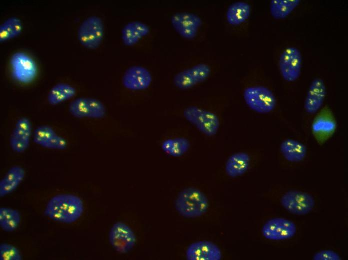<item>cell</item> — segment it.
<instances>
[{
    "instance_id": "cell-1",
    "label": "cell",
    "mask_w": 348,
    "mask_h": 260,
    "mask_svg": "<svg viewBox=\"0 0 348 260\" xmlns=\"http://www.w3.org/2000/svg\"><path fill=\"white\" fill-rule=\"evenodd\" d=\"M84 211V204L80 198L72 194H64L50 200L44 214L54 221L70 224L77 221Z\"/></svg>"
},
{
    "instance_id": "cell-2",
    "label": "cell",
    "mask_w": 348,
    "mask_h": 260,
    "mask_svg": "<svg viewBox=\"0 0 348 260\" xmlns=\"http://www.w3.org/2000/svg\"><path fill=\"white\" fill-rule=\"evenodd\" d=\"M208 200L200 190L188 188L178 194L175 202L176 211L182 216L192 218L205 214L208 208Z\"/></svg>"
},
{
    "instance_id": "cell-3",
    "label": "cell",
    "mask_w": 348,
    "mask_h": 260,
    "mask_svg": "<svg viewBox=\"0 0 348 260\" xmlns=\"http://www.w3.org/2000/svg\"><path fill=\"white\" fill-rule=\"evenodd\" d=\"M184 118L200 132L208 136L216 134L220 120L214 112L197 106H190L184 110Z\"/></svg>"
},
{
    "instance_id": "cell-4",
    "label": "cell",
    "mask_w": 348,
    "mask_h": 260,
    "mask_svg": "<svg viewBox=\"0 0 348 260\" xmlns=\"http://www.w3.org/2000/svg\"><path fill=\"white\" fill-rule=\"evenodd\" d=\"M244 98L252 110L267 114L272 112L276 106V100L272 92L262 86H251L245 88Z\"/></svg>"
},
{
    "instance_id": "cell-5",
    "label": "cell",
    "mask_w": 348,
    "mask_h": 260,
    "mask_svg": "<svg viewBox=\"0 0 348 260\" xmlns=\"http://www.w3.org/2000/svg\"><path fill=\"white\" fill-rule=\"evenodd\" d=\"M104 24L97 16H90L84 20L80 26L78 38L84 47L94 50L100 45L104 36Z\"/></svg>"
},
{
    "instance_id": "cell-6",
    "label": "cell",
    "mask_w": 348,
    "mask_h": 260,
    "mask_svg": "<svg viewBox=\"0 0 348 260\" xmlns=\"http://www.w3.org/2000/svg\"><path fill=\"white\" fill-rule=\"evenodd\" d=\"M337 127L333 112L325 106L316 114L312 125V134L318 144L322 146L332 137Z\"/></svg>"
},
{
    "instance_id": "cell-7",
    "label": "cell",
    "mask_w": 348,
    "mask_h": 260,
    "mask_svg": "<svg viewBox=\"0 0 348 260\" xmlns=\"http://www.w3.org/2000/svg\"><path fill=\"white\" fill-rule=\"evenodd\" d=\"M211 73L212 68L209 65L198 64L178 73L174 76V84L180 90H188L205 82Z\"/></svg>"
},
{
    "instance_id": "cell-8",
    "label": "cell",
    "mask_w": 348,
    "mask_h": 260,
    "mask_svg": "<svg viewBox=\"0 0 348 260\" xmlns=\"http://www.w3.org/2000/svg\"><path fill=\"white\" fill-rule=\"evenodd\" d=\"M280 202L288 212L298 216L308 214L312 211L315 205V200L311 195L296 190L284 194Z\"/></svg>"
},
{
    "instance_id": "cell-9",
    "label": "cell",
    "mask_w": 348,
    "mask_h": 260,
    "mask_svg": "<svg viewBox=\"0 0 348 260\" xmlns=\"http://www.w3.org/2000/svg\"><path fill=\"white\" fill-rule=\"evenodd\" d=\"M302 56L295 47L287 48L280 58V70L283 78L288 82H294L300 78L302 68Z\"/></svg>"
},
{
    "instance_id": "cell-10",
    "label": "cell",
    "mask_w": 348,
    "mask_h": 260,
    "mask_svg": "<svg viewBox=\"0 0 348 260\" xmlns=\"http://www.w3.org/2000/svg\"><path fill=\"white\" fill-rule=\"evenodd\" d=\"M69 110L74 117L78 118L100 119L106 114L104 105L99 100L92 98H79L72 101Z\"/></svg>"
},
{
    "instance_id": "cell-11",
    "label": "cell",
    "mask_w": 348,
    "mask_h": 260,
    "mask_svg": "<svg viewBox=\"0 0 348 260\" xmlns=\"http://www.w3.org/2000/svg\"><path fill=\"white\" fill-rule=\"evenodd\" d=\"M170 22L174 30L182 37L188 40H193L196 36L203 23L200 16L188 12L174 14Z\"/></svg>"
},
{
    "instance_id": "cell-12",
    "label": "cell",
    "mask_w": 348,
    "mask_h": 260,
    "mask_svg": "<svg viewBox=\"0 0 348 260\" xmlns=\"http://www.w3.org/2000/svg\"><path fill=\"white\" fill-rule=\"evenodd\" d=\"M13 78L23 84L32 82L37 74L35 62L29 56L22 52L14 54L10 61Z\"/></svg>"
},
{
    "instance_id": "cell-13",
    "label": "cell",
    "mask_w": 348,
    "mask_h": 260,
    "mask_svg": "<svg viewBox=\"0 0 348 260\" xmlns=\"http://www.w3.org/2000/svg\"><path fill=\"white\" fill-rule=\"evenodd\" d=\"M109 240L116 251L120 254H126L134 248L136 239L134 232L128 226L118 222L110 229Z\"/></svg>"
},
{
    "instance_id": "cell-14",
    "label": "cell",
    "mask_w": 348,
    "mask_h": 260,
    "mask_svg": "<svg viewBox=\"0 0 348 260\" xmlns=\"http://www.w3.org/2000/svg\"><path fill=\"white\" fill-rule=\"evenodd\" d=\"M264 237L272 240H284L294 237L296 227L294 222L288 220L276 218L270 220L262 229Z\"/></svg>"
},
{
    "instance_id": "cell-15",
    "label": "cell",
    "mask_w": 348,
    "mask_h": 260,
    "mask_svg": "<svg viewBox=\"0 0 348 260\" xmlns=\"http://www.w3.org/2000/svg\"><path fill=\"white\" fill-rule=\"evenodd\" d=\"M122 82L124 86L129 90H144L151 84L152 76L144 67L133 66L126 70L123 76Z\"/></svg>"
},
{
    "instance_id": "cell-16",
    "label": "cell",
    "mask_w": 348,
    "mask_h": 260,
    "mask_svg": "<svg viewBox=\"0 0 348 260\" xmlns=\"http://www.w3.org/2000/svg\"><path fill=\"white\" fill-rule=\"evenodd\" d=\"M326 87L320 78H316L310 84L304 101V108L309 114H317L322 108L326 96Z\"/></svg>"
},
{
    "instance_id": "cell-17",
    "label": "cell",
    "mask_w": 348,
    "mask_h": 260,
    "mask_svg": "<svg viewBox=\"0 0 348 260\" xmlns=\"http://www.w3.org/2000/svg\"><path fill=\"white\" fill-rule=\"evenodd\" d=\"M32 130L28 118H22L18 120L10 138V146L14 152L22 153L26 150L30 144Z\"/></svg>"
},
{
    "instance_id": "cell-18",
    "label": "cell",
    "mask_w": 348,
    "mask_h": 260,
    "mask_svg": "<svg viewBox=\"0 0 348 260\" xmlns=\"http://www.w3.org/2000/svg\"><path fill=\"white\" fill-rule=\"evenodd\" d=\"M186 257L188 260H220L222 252L213 242L206 240L199 241L188 246Z\"/></svg>"
},
{
    "instance_id": "cell-19",
    "label": "cell",
    "mask_w": 348,
    "mask_h": 260,
    "mask_svg": "<svg viewBox=\"0 0 348 260\" xmlns=\"http://www.w3.org/2000/svg\"><path fill=\"white\" fill-rule=\"evenodd\" d=\"M34 141L37 144L49 149L64 150L67 147L66 140L57 134L48 126H42L36 129Z\"/></svg>"
},
{
    "instance_id": "cell-20",
    "label": "cell",
    "mask_w": 348,
    "mask_h": 260,
    "mask_svg": "<svg viewBox=\"0 0 348 260\" xmlns=\"http://www.w3.org/2000/svg\"><path fill=\"white\" fill-rule=\"evenodd\" d=\"M150 32L149 26L140 21H133L128 23L122 30V39L126 46L136 44Z\"/></svg>"
},
{
    "instance_id": "cell-21",
    "label": "cell",
    "mask_w": 348,
    "mask_h": 260,
    "mask_svg": "<svg viewBox=\"0 0 348 260\" xmlns=\"http://www.w3.org/2000/svg\"><path fill=\"white\" fill-rule=\"evenodd\" d=\"M280 152L286 160L291 162L303 160L307 154V148L302 143L295 140L288 138L282 142Z\"/></svg>"
},
{
    "instance_id": "cell-22",
    "label": "cell",
    "mask_w": 348,
    "mask_h": 260,
    "mask_svg": "<svg viewBox=\"0 0 348 260\" xmlns=\"http://www.w3.org/2000/svg\"><path fill=\"white\" fill-rule=\"evenodd\" d=\"M250 157L246 152H239L232 155L226 164V172L231 178L244 175L248 170Z\"/></svg>"
},
{
    "instance_id": "cell-23",
    "label": "cell",
    "mask_w": 348,
    "mask_h": 260,
    "mask_svg": "<svg viewBox=\"0 0 348 260\" xmlns=\"http://www.w3.org/2000/svg\"><path fill=\"white\" fill-rule=\"evenodd\" d=\"M24 176L25 171L22 168L14 166L10 168L0 182V196L4 197L12 192Z\"/></svg>"
},
{
    "instance_id": "cell-24",
    "label": "cell",
    "mask_w": 348,
    "mask_h": 260,
    "mask_svg": "<svg viewBox=\"0 0 348 260\" xmlns=\"http://www.w3.org/2000/svg\"><path fill=\"white\" fill-rule=\"evenodd\" d=\"M252 7L244 2H235L230 6L226 12L227 22L232 26H239L246 22L250 16Z\"/></svg>"
},
{
    "instance_id": "cell-25",
    "label": "cell",
    "mask_w": 348,
    "mask_h": 260,
    "mask_svg": "<svg viewBox=\"0 0 348 260\" xmlns=\"http://www.w3.org/2000/svg\"><path fill=\"white\" fill-rule=\"evenodd\" d=\"M300 0H272L270 4L272 16L276 20L288 16L300 4Z\"/></svg>"
},
{
    "instance_id": "cell-26",
    "label": "cell",
    "mask_w": 348,
    "mask_h": 260,
    "mask_svg": "<svg viewBox=\"0 0 348 260\" xmlns=\"http://www.w3.org/2000/svg\"><path fill=\"white\" fill-rule=\"evenodd\" d=\"M76 94V90L74 86L68 84L60 83L51 88L48 100L50 104L56 105L72 98Z\"/></svg>"
},
{
    "instance_id": "cell-27",
    "label": "cell",
    "mask_w": 348,
    "mask_h": 260,
    "mask_svg": "<svg viewBox=\"0 0 348 260\" xmlns=\"http://www.w3.org/2000/svg\"><path fill=\"white\" fill-rule=\"evenodd\" d=\"M21 20L15 16L6 20L0 26V42H4L18 36L22 32Z\"/></svg>"
},
{
    "instance_id": "cell-28",
    "label": "cell",
    "mask_w": 348,
    "mask_h": 260,
    "mask_svg": "<svg viewBox=\"0 0 348 260\" xmlns=\"http://www.w3.org/2000/svg\"><path fill=\"white\" fill-rule=\"evenodd\" d=\"M20 221V214L18 210L8 208H0V226L4 230L14 232Z\"/></svg>"
},
{
    "instance_id": "cell-29",
    "label": "cell",
    "mask_w": 348,
    "mask_h": 260,
    "mask_svg": "<svg viewBox=\"0 0 348 260\" xmlns=\"http://www.w3.org/2000/svg\"><path fill=\"white\" fill-rule=\"evenodd\" d=\"M190 147V142L184 138L167 140L162 145L164 151L174 157L182 156L188 151Z\"/></svg>"
},
{
    "instance_id": "cell-30",
    "label": "cell",
    "mask_w": 348,
    "mask_h": 260,
    "mask_svg": "<svg viewBox=\"0 0 348 260\" xmlns=\"http://www.w3.org/2000/svg\"><path fill=\"white\" fill-rule=\"evenodd\" d=\"M22 258L20 252L14 246L5 243L0 244V260H22Z\"/></svg>"
},
{
    "instance_id": "cell-31",
    "label": "cell",
    "mask_w": 348,
    "mask_h": 260,
    "mask_svg": "<svg viewBox=\"0 0 348 260\" xmlns=\"http://www.w3.org/2000/svg\"><path fill=\"white\" fill-rule=\"evenodd\" d=\"M314 260H340V255L332 250H323L316 253L313 257Z\"/></svg>"
}]
</instances>
